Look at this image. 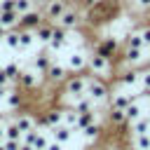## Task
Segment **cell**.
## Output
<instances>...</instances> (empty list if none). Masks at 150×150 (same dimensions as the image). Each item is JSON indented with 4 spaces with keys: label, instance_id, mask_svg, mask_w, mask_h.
Returning a JSON list of instances; mask_svg holds the SVG:
<instances>
[{
    "label": "cell",
    "instance_id": "1",
    "mask_svg": "<svg viewBox=\"0 0 150 150\" xmlns=\"http://www.w3.org/2000/svg\"><path fill=\"white\" fill-rule=\"evenodd\" d=\"M87 96L94 101V103H103L110 98V89L103 80L94 77V80H87Z\"/></svg>",
    "mask_w": 150,
    "mask_h": 150
},
{
    "label": "cell",
    "instance_id": "2",
    "mask_svg": "<svg viewBox=\"0 0 150 150\" xmlns=\"http://www.w3.org/2000/svg\"><path fill=\"white\" fill-rule=\"evenodd\" d=\"M87 66L91 68V73H94V75H103V77H108V75L112 73V63H110V59H108V56H103V54H98V52L89 56Z\"/></svg>",
    "mask_w": 150,
    "mask_h": 150
},
{
    "label": "cell",
    "instance_id": "3",
    "mask_svg": "<svg viewBox=\"0 0 150 150\" xmlns=\"http://www.w3.org/2000/svg\"><path fill=\"white\" fill-rule=\"evenodd\" d=\"M131 101H136V96L129 89H120V91L110 94V108H115V110H127V105Z\"/></svg>",
    "mask_w": 150,
    "mask_h": 150
},
{
    "label": "cell",
    "instance_id": "4",
    "mask_svg": "<svg viewBox=\"0 0 150 150\" xmlns=\"http://www.w3.org/2000/svg\"><path fill=\"white\" fill-rule=\"evenodd\" d=\"M66 94H70V96H75V98L84 96V94H87V77H82V75L70 77V80L66 82Z\"/></svg>",
    "mask_w": 150,
    "mask_h": 150
},
{
    "label": "cell",
    "instance_id": "5",
    "mask_svg": "<svg viewBox=\"0 0 150 150\" xmlns=\"http://www.w3.org/2000/svg\"><path fill=\"white\" fill-rule=\"evenodd\" d=\"M143 98H138L136 96V101H131L129 105H127V110H124V115H127V122L131 124V122H136L138 117H143Z\"/></svg>",
    "mask_w": 150,
    "mask_h": 150
},
{
    "label": "cell",
    "instance_id": "6",
    "mask_svg": "<svg viewBox=\"0 0 150 150\" xmlns=\"http://www.w3.org/2000/svg\"><path fill=\"white\" fill-rule=\"evenodd\" d=\"M96 52L103 54V56H108V59H112V56L117 54V40H115V38H103V40L96 45Z\"/></svg>",
    "mask_w": 150,
    "mask_h": 150
},
{
    "label": "cell",
    "instance_id": "7",
    "mask_svg": "<svg viewBox=\"0 0 150 150\" xmlns=\"http://www.w3.org/2000/svg\"><path fill=\"white\" fill-rule=\"evenodd\" d=\"M59 23H61L66 30H70V28H77V23H80V14H77L75 9H66V12L59 16Z\"/></svg>",
    "mask_w": 150,
    "mask_h": 150
},
{
    "label": "cell",
    "instance_id": "8",
    "mask_svg": "<svg viewBox=\"0 0 150 150\" xmlns=\"http://www.w3.org/2000/svg\"><path fill=\"white\" fill-rule=\"evenodd\" d=\"M120 84H122L124 89H131V87H136V84H141V73H136L134 68H129V70H124V73L120 75Z\"/></svg>",
    "mask_w": 150,
    "mask_h": 150
},
{
    "label": "cell",
    "instance_id": "9",
    "mask_svg": "<svg viewBox=\"0 0 150 150\" xmlns=\"http://www.w3.org/2000/svg\"><path fill=\"white\" fill-rule=\"evenodd\" d=\"M52 136H54V141H59V143L66 145V143L73 138V129H70L68 124H59V127L52 129Z\"/></svg>",
    "mask_w": 150,
    "mask_h": 150
},
{
    "label": "cell",
    "instance_id": "10",
    "mask_svg": "<svg viewBox=\"0 0 150 150\" xmlns=\"http://www.w3.org/2000/svg\"><path fill=\"white\" fill-rule=\"evenodd\" d=\"M66 9H68L66 0H49V2H47V16H49V19H59Z\"/></svg>",
    "mask_w": 150,
    "mask_h": 150
},
{
    "label": "cell",
    "instance_id": "11",
    "mask_svg": "<svg viewBox=\"0 0 150 150\" xmlns=\"http://www.w3.org/2000/svg\"><path fill=\"white\" fill-rule=\"evenodd\" d=\"M87 61H89V56H84L82 52H75V54H70V59H68V68H70V70H84Z\"/></svg>",
    "mask_w": 150,
    "mask_h": 150
},
{
    "label": "cell",
    "instance_id": "12",
    "mask_svg": "<svg viewBox=\"0 0 150 150\" xmlns=\"http://www.w3.org/2000/svg\"><path fill=\"white\" fill-rule=\"evenodd\" d=\"M145 56H143V49H134V47H124V61L129 63V66H136V63H141Z\"/></svg>",
    "mask_w": 150,
    "mask_h": 150
},
{
    "label": "cell",
    "instance_id": "13",
    "mask_svg": "<svg viewBox=\"0 0 150 150\" xmlns=\"http://www.w3.org/2000/svg\"><path fill=\"white\" fill-rule=\"evenodd\" d=\"M131 131H134V136H138V134H150V117L143 115V117H138L136 122H131Z\"/></svg>",
    "mask_w": 150,
    "mask_h": 150
},
{
    "label": "cell",
    "instance_id": "14",
    "mask_svg": "<svg viewBox=\"0 0 150 150\" xmlns=\"http://www.w3.org/2000/svg\"><path fill=\"white\" fill-rule=\"evenodd\" d=\"M63 45H66V28L61 26V28H54L52 40H49V47H52V49H61Z\"/></svg>",
    "mask_w": 150,
    "mask_h": 150
},
{
    "label": "cell",
    "instance_id": "15",
    "mask_svg": "<svg viewBox=\"0 0 150 150\" xmlns=\"http://www.w3.org/2000/svg\"><path fill=\"white\" fill-rule=\"evenodd\" d=\"M16 16H19V12H16V9H2V12H0V26L12 28V26L19 21Z\"/></svg>",
    "mask_w": 150,
    "mask_h": 150
},
{
    "label": "cell",
    "instance_id": "16",
    "mask_svg": "<svg viewBox=\"0 0 150 150\" xmlns=\"http://www.w3.org/2000/svg\"><path fill=\"white\" fill-rule=\"evenodd\" d=\"M108 122H110L112 127H124V124H129V122H127V115H124V110H115V108H110Z\"/></svg>",
    "mask_w": 150,
    "mask_h": 150
},
{
    "label": "cell",
    "instance_id": "17",
    "mask_svg": "<svg viewBox=\"0 0 150 150\" xmlns=\"http://www.w3.org/2000/svg\"><path fill=\"white\" fill-rule=\"evenodd\" d=\"M82 131V136L87 138V141H96L98 136H101V124H96V122H91V124H87L84 129H80Z\"/></svg>",
    "mask_w": 150,
    "mask_h": 150
},
{
    "label": "cell",
    "instance_id": "18",
    "mask_svg": "<svg viewBox=\"0 0 150 150\" xmlns=\"http://www.w3.org/2000/svg\"><path fill=\"white\" fill-rule=\"evenodd\" d=\"M124 47L145 49V42H143V38H141V30H138V33H129V35H127V42H124Z\"/></svg>",
    "mask_w": 150,
    "mask_h": 150
},
{
    "label": "cell",
    "instance_id": "19",
    "mask_svg": "<svg viewBox=\"0 0 150 150\" xmlns=\"http://www.w3.org/2000/svg\"><path fill=\"white\" fill-rule=\"evenodd\" d=\"M61 122H63V110H52V112L45 117V127H49V129L59 127Z\"/></svg>",
    "mask_w": 150,
    "mask_h": 150
},
{
    "label": "cell",
    "instance_id": "20",
    "mask_svg": "<svg viewBox=\"0 0 150 150\" xmlns=\"http://www.w3.org/2000/svg\"><path fill=\"white\" fill-rule=\"evenodd\" d=\"M47 75H49L52 82H61V80L66 77V68H63V66H49Z\"/></svg>",
    "mask_w": 150,
    "mask_h": 150
},
{
    "label": "cell",
    "instance_id": "21",
    "mask_svg": "<svg viewBox=\"0 0 150 150\" xmlns=\"http://www.w3.org/2000/svg\"><path fill=\"white\" fill-rule=\"evenodd\" d=\"M91 122H96L94 110H89V112H77V129H84V127L91 124Z\"/></svg>",
    "mask_w": 150,
    "mask_h": 150
},
{
    "label": "cell",
    "instance_id": "22",
    "mask_svg": "<svg viewBox=\"0 0 150 150\" xmlns=\"http://www.w3.org/2000/svg\"><path fill=\"white\" fill-rule=\"evenodd\" d=\"M21 21H23V26H26V28L40 26V14H38V12H26V14L21 16Z\"/></svg>",
    "mask_w": 150,
    "mask_h": 150
},
{
    "label": "cell",
    "instance_id": "23",
    "mask_svg": "<svg viewBox=\"0 0 150 150\" xmlns=\"http://www.w3.org/2000/svg\"><path fill=\"white\" fill-rule=\"evenodd\" d=\"M134 145H136V150H150V134L134 136Z\"/></svg>",
    "mask_w": 150,
    "mask_h": 150
},
{
    "label": "cell",
    "instance_id": "24",
    "mask_svg": "<svg viewBox=\"0 0 150 150\" xmlns=\"http://www.w3.org/2000/svg\"><path fill=\"white\" fill-rule=\"evenodd\" d=\"M49 66H52V59H49L47 54H38V56H35V68H38V70L47 73V70H49Z\"/></svg>",
    "mask_w": 150,
    "mask_h": 150
},
{
    "label": "cell",
    "instance_id": "25",
    "mask_svg": "<svg viewBox=\"0 0 150 150\" xmlns=\"http://www.w3.org/2000/svg\"><path fill=\"white\" fill-rule=\"evenodd\" d=\"M63 124L70 129H77V110H63Z\"/></svg>",
    "mask_w": 150,
    "mask_h": 150
},
{
    "label": "cell",
    "instance_id": "26",
    "mask_svg": "<svg viewBox=\"0 0 150 150\" xmlns=\"http://www.w3.org/2000/svg\"><path fill=\"white\" fill-rule=\"evenodd\" d=\"M23 136V131L19 129V124H9L7 129H5V138H12V141H19Z\"/></svg>",
    "mask_w": 150,
    "mask_h": 150
},
{
    "label": "cell",
    "instance_id": "27",
    "mask_svg": "<svg viewBox=\"0 0 150 150\" xmlns=\"http://www.w3.org/2000/svg\"><path fill=\"white\" fill-rule=\"evenodd\" d=\"M52 33H54V28H52V26H40V28H38V40H42V42H47V45H49Z\"/></svg>",
    "mask_w": 150,
    "mask_h": 150
},
{
    "label": "cell",
    "instance_id": "28",
    "mask_svg": "<svg viewBox=\"0 0 150 150\" xmlns=\"http://www.w3.org/2000/svg\"><path fill=\"white\" fill-rule=\"evenodd\" d=\"M5 45H7L9 49L21 47V45H19V33H5Z\"/></svg>",
    "mask_w": 150,
    "mask_h": 150
},
{
    "label": "cell",
    "instance_id": "29",
    "mask_svg": "<svg viewBox=\"0 0 150 150\" xmlns=\"http://www.w3.org/2000/svg\"><path fill=\"white\" fill-rule=\"evenodd\" d=\"M2 70H5V75H7L9 80H16V77L21 75V70H19V66H16V63H7Z\"/></svg>",
    "mask_w": 150,
    "mask_h": 150
},
{
    "label": "cell",
    "instance_id": "30",
    "mask_svg": "<svg viewBox=\"0 0 150 150\" xmlns=\"http://www.w3.org/2000/svg\"><path fill=\"white\" fill-rule=\"evenodd\" d=\"M47 143H49V141H47V136H45L42 131H38V136H35V141H33V148H35V150H45V148H47Z\"/></svg>",
    "mask_w": 150,
    "mask_h": 150
},
{
    "label": "cell",
    "instance_id": "31",
    "mask_svg": "<svg viewBox=\"0 0 150 150\" xmlns=\"http://www.w3.org/2000/svg\"><path fill=\"white\" fill-rule=\"evenodd\" d=\"M16 124H19V129L26 134V131H30V129H35L33 127V117H21V120H16Z\"/></svg>",
    "mask_w": 150,
    "mask_h": 150
},
{
    "label": "cell",
    "instance_id": "32",
    "mask_svg": "<svg viewBox=\"0 0 150 150\" xmlns=\"http://www.w3.org/2000/svg\"><path fill=\"white\" fill-rule=\"evenodd\" d=\"M33 40H35V38H33V33H28V30H26V33H19V45H21V47H30Z\"/></svg>",
    "mask_w": 150,
    "mask_h": 150
},
{
    "label": "cell",
    "instance_id": "33",
    "mask_svg": "<svg viewBox=\"0 0 150 150\" xmlns=\"http://www.w3.org/2000/svg\"><path fill=\"white\" fill-rule=\"evenodd\" d=\"M19 80H21L23 87H33V84H35V75H33V73H21Z\"/></svg>",
    "mask_w": 150,
    "mask_h": 150
},
{
    "label": "cell",
    "instance_id": "34",
    "mask_svg": "<svg viewBox=\"0 0 150 150\" xmlns=\"http://www.w3.org/2000/svg\"><path fill=\"white\" fill-rule=\"evenodd\" d=\"M141 87H143V91H150V68L141 73Z\"/></svg>",
    "mask_w": 150,
    "mask_h": 150
},
{
    "label": "cell",
    "instance_id": "35",
    "mask_svg": "<svg viewBox=\"0 0 150 150\" xmlns=\"http://www.w3.org/2000/svg\"><path fill=\"white\" fill-rule=\"evenodd\" d=\"M16 12H19V14L30 12V0H16Z\"/></svg>",
    "mask_w": 150,
    "mask_h": 150
},
{
    "label": "cell",
    "instance_id": "36",
    "mask_svg": "<svg viewBox=\"0 0 150 150\" xmlns=\"http://www.w3.org/2000/svg\"><path fill=\"white\" fill-rule=\"evenodd\" d=\"M141 38H143L145 47H150V23H145V26L141 28Z\"/></svg>",
    "mask_w": 150,
    "mask_h": 150
},
{
    "label": "cell",
    "instance_id": "37",
    "mask_svg": "<svg viewBox=\"0 0 150 150\" xmlns=\"http://www.w3.org/2000/svg\"><path fill=\"white\" fill-rule=\"evenodd\" d=\"M21 145H19V141H12V138H7V143H5V150H19Z\"/></svg>",
    "mask_w": 150,
    "mask_h": 150
},
{
    "label": "cell",
    "instance_id": "38",
    "mask_svg": "<svg viewBox=\"0 0 150 150\" xmlns=\"http://www.w3.org/2000/svg\"><path fill=\"white\" fill-rule=\"evenodd\" d=\"M45 150H63V143H59V141H52V143H47V148Z\"/></svg>",
    "mask_w": 150,
    "mask_h": 150
},
{
    "label": "cell",
    "instance_id": "39",
    "mask_svg": "<svg viewBox=\"0 0 150 150\" xmlns=\"http://www.w3.org/2000/svg\"><path fill=\"white\" fill-rule=\"evenodd\" d=\"M7 105H12V108L19 105V96H16V94H9V96H7Z\"/></svg>",
    "mask_w": 150,
    "mask_h": 150
},
{
    "label": "cell",
    "instance_id": "40",
    "mask_svg": "<svg viewBox=\"0 0 150 150\" xmlns=\"http://www.w3.org/2000/svg\"><path fill=\"white\" fill-rule=\"evenodd\" d=\"M7 80H9V77H7V75H5V70H0V84H2V87H5V84H7Z\"/></svg>",
    "mask_w": 150,
    "mask_h": 150
},
{
    "label": "cell",
    "instance_id": "41",
    "mask_svg": "<svg viewBox=\"0 0 150 150\" xmlns=\"http://www.w3.org/2000/svg\"><path fill=\"white\" fill-rule=\"evenodd\" d=\"M19 150H35V148H33V145H30V143H23V145H21V148H19Z\"/></svg>",
    "mask_w": 150,
    "mask_h": 150
},
{
    "label": "cell",
    "instance_id": "42",
    "mask_svg": "<svg viewBox=\"0 0 150 150\" xmlns=\"http://www.w3.org/2000/svg\"><path fill=\"white\" fill-rule=\"evenodd\" d=\"M2 96H5V87L0 84V98H2Z\"/></svg>",
    "mask_w": 150,
    "mask_h": 150
},
{
    "label": "cell",
    "instance_id": "43",
    "mask_svg": "<svg viewBox=\"0 0 150 150\" xmlns=\"http://www.w3.org/2000/svg\"><path fill=\"white\" fill-rule=\"evenodd\" d=\"M2 138H5V129L0 127V141H2Z\"/></svg>",
    "mask_w": 150,
    "mask_h": 150
},
{
    "label": "cell",
    "instance_id": "44",
    "mask_svg": "<svg viewBox=\"0 0 150 150\" xmlns=\"http://www.w3.org/2000/svg\"><path fill=\"white\" fill-rule=\"evenodd\" d=\"M0 12H2V0H0Z\"/></svg>",
    "mask_w": 150,
    "mask_h": 150
},
{
    "label": "cell",
    "instance_id": "45",
    "mask_svg": "<svg viewBox=\"0 0 150 150\" xmlns=\"http://www.w3.org/2000/svg\"><path fill=\"white\" fill-rule=\"evenodd\" d=\"M0 150H5V145H0Z\"/></svg>",
    "mask_w": 150,
    "mask_h": 150
},
{
    "label": "cell",
    "instance_id": "46",
    "mask_svg": "<svg viewBox=\"0 0 150 150\" xmlns=\"http://www.w3.org/2000/svg\"><path fill=\"white\" fill-rule=\"evenodd\" d=\"M148 117H150V110H148Z\"/></svg>",
    "mask_w": 150,
    "mask_h": 150
}]
</instances>
